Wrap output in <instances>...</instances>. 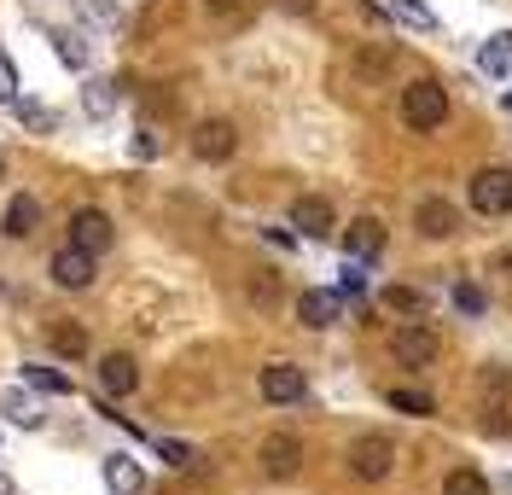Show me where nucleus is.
Segmentation results:
<instances>
[{
  "mask_svg": "<svg viewBox=\"0 0 512 495\" xmlns=\"http://www.w3.org/2000/svg\"><path fill=\"white\" fill-rule=\"evenodd\" d=\"M53 53H59L70 70H88V35L76 30H53Z\"/></svg>",
  "mask_w": 512,
  "mask_h": 495,
  "instance_id": "412c9836",
  "label": "nucleus"
},
{
  "mask_svg": "<svg viewBox=\"0 0 512 495\" xmlns=\"http://www.w3.org/2000/svg\"><path fill=\"white\" fill-rule=\"evenodd\" d=\"M256 391H262V402H303L309 396V379H303V367H291V362H274V367H262V379H256Z\"/></svg>",
  "mask_w": 512,
  "mask_h": 495,
  "instance_id": "423d86ee",
  "label": "nucleus"
},
{
  "mask_svg": "<svg viewBox=\"0 0 512 495\" xmlns=\"http://www.w3.org/2000/svg\"><path fill=\"white\" fill-rule=\"evenodd\" d=\"M210 6H216V12H222V6H233V0H210Z\"/></svg>",
  "mask_w": 512,
  "mask_h": 495,
  "instance_id": "c9c22d12",
  "label": "nucleus"
},
{
  "mask_svg": "<svg viewBox=\"0 0 512 495\" xmlns=\"http://www.w3.org/2000/svg\"><path fill=\"white\" fill-rule=\"evenodd\" d=\"M291 228L303 233V239H332V228H338V216H332V198H291Z\"/></svg>",
  "mask_w": 512,
  "mask_h": 495,
  "instance_id": "0eeeda50",
  "label": "nucleus"
},
{
  "mask_svg": "<svg viewBox=\"0 0 512 495\" xmlns=\"http://www.w3.org/2000/svg\"><path fill=\"white\" fill-rule=\"evenodd\" d=\"M24 391H41V396H70L76 385L64 379L59 367H24Z\"/></svg>",
  "mask_w": 512,
  "mask_h": 495,
  "instance_id": "aec40b11",
  "label": "nucleus"
},
{
  "mask_svg": "<svg viewBox=\"0 0 512 495\" xmlns=\"http://www.w3.org/2000/svg\"><path fill=\"white\" fill-rule=\"evenodd\" d=\"M134 158H158V134H152V129L134 134Z\"/></svg>",
  "mask_w": 512,
  "mask_h": 495,
  "instance_id": "473e14b6",
  "label": "nucleus"
},
{
  "mask_svg": "<svg viewBox=\"0 0 512 495\" xmlns=\"http://www.w3.org/2000/svg\"><path fill=\"white\" fill-rule=\"evenodd\" d=\"M390 466H396V443H390V437H361V443L350 449V472L361 478V484L390 478Z\"/></svg>",
  "mask_w": 512,
  "mask_h": 495,
  "instance_id": "20e7f679",
  "label": "nucleus"
},
{
  "mask_svg": "<svg viewBox=\"0 0 512 495\" xmlns=\"http://www.w3.org/2000/svg\"><path fill=\"white\" fill-rule=\"evenodd\" d=\"M344 251H350L355 263H373V257H384V222H373V216L350 222V228H344Z\"/></svg>",
  "mask_w": 512,
  "mask_h": 495,
  "instance_id": "f8f14e48",
  "label": "nucleus"
},
{
  "mask_svg": "<svg viewBox=\"0 0 512 495\" xmlns=\"http://www.w3.org/2000/svg\"><path fill=\"white\" fill-rule=\"evenodd\" d=\"M390 12H396L408 30H437V12H431L425 0H390Z\"/></svg>",
  "mask_w": 512,
  "mask_h": 495,
  "instance_id": "b1692460",
  "label": "nucleus"
},
{
  "mask_svg": "<svg viewBox=\"0 0 512 495\" xmlns=\"http://www.w3.org/2000/svg\"><path fill=\"white\" fill-rule=\"evenodd\" d=\"M82 12H88L94 30H117V24H123V12H117L111 0H82Z\"/></svg>",
  "mask_w": 512,
  "mask_h": 495,
  "instance_id": "bb28decb",
  "label": "nucleus"
},
{
  "mask_svg": "<svg viewBox=\"0 0 512 495\" xmlns=\"http://www.w3.org/2000/svg\"><path fill=\"white\" fill-rule=\"evenodd\" d=\"M82 111H88V117H111V111H117V82H105V76L82 82Z\"/></svg>",
  "mask_w": 512,
  "mask_h": 495,
  "instance_id": "a211bd4d",
  "label": "nucleus"
},
{
  "mask_svg": "<svg viewBox=\"0 0 512 495\" xmlns=\"http://www.w3.org/2000/svg\"><path fill=\"white\" fill-rule=\"evenodd\" d=\"M0 495H12V484H6V478H0Z\"/></svg>",
  "mask_w": 512,
  "mask_h": 495,
  "instance_id": "e433bc0d",
  "label": "nucleus"
},
{
  "mask_svg": "<svg viewBox=\"0 0 512 495\" xmlns=\"http://www.w3.org/2000/svg\"><path fill=\"white\" fill-rule=\"evenodd\" d=\"M443 117H448V94H443V82L419 76V82H408V88H402V123H408L414 134L443 129Z\"/></svg>",
  "mask_w": 512,
  "mask_h": 495,
  "instance_id": "f257e3e1",
  "label": "nucleus"
},
{
  "mask_svg": "<svg viewBox=\"0 0 512 495\" xmlns=\"http://www.w3.org/2000/svg\"><path fill=\"white\" fill-rule=\"evenodd\" d=\"M379 303L396 309V315H425V292H414V286H384Z\"/></svg>",
  "mask_w": 512,
  "mask_h": 495,
  "instance_id": "5701e85b",
  "label": "nucleus"
},
{
  "mask_svg": "<svg viewBox=\"0 0 512 495\" xmlns=\"http://www.w3.org/2000/svg\"><path fill=\"white\" fill-rule=\"evenodd\" d=\"M99 385H105V396H134V385H140V367H134V356H105L99 362Z\"/></svg>",
  "mask_w": 512,
  "mask_h": 495,
  "instance_id": "dca6fc26",
  "label": "nucleus"
},
{
  "mask_svg": "<svg viewBox=\"0 0 512 495\" xmlns=\"http://www.w3.org/2000/svg\"><path fill=\"white\" fill-rule=\"evenodd\" d=\"M280 6H286V12H309V6H315V0H280Z\"/></svg>",
  "mask_w": 512,
  "mask_h": 495,
  "instance_id": "72a5a7b5",
  "label": "nucleus"
},
{
  "mask_svg": "<svg viewBox=\"0 0 512 495\" xmlns=\"http://www.w3.org/2000/svg\"><path fill=\"white\" fill-rule=\"evenodd\" d=\"M454 309H460V315H483V309H489L483 286H466V280H460V286H454Z\"/></svg>",
  "mask_w": 512,
  "mask_h": 495,
  "instance_id": "c85d7f7f",
  "label": "nucleus"
},
{
  "mask_svg": "<svg viewBox=\"0 0 512 495\" xmlns=\"http://www.w3.org/2000/svg\"><path fill=\"white\" fill-rule=\"evenodd\" d=\"M0 408H6V414H12L18 426H41V408H35V402H30L24 391H6V402H0Z\"/></svg>",
  "mask_w": 512,
  "mask_h": 495,
  "instance_id": "a878e982",
  "label": "nucleus"
},
{
  "mask_svg": "<svg viewBox=\"0 0 512 495\" xmlns=\"http://www.w3.org/2000/svg\"><path fill=\"white\" fill-rule=\"evenodd\" d=\"M443 495H489V478H483L478 466H454L443 478Z\"/></svg>",
  "mask_w": 512,
  "mask_h": 495,
  "instance_id": "4be33fe9",
  "label": "nucleus"
},
{
  "mask_svg": "<svg viewBox=\"0 0 512 495\" xmlns=\"http://www.w3.org/2000/svg\"><path fill=\"white\" fill-rule=\"evenodd\" d=\"M414 228H419V239H454L460 233V210L448 198H419Z\"/></svg>",
  "mask_w": 512,
  "mask_h": 495,
  "instance_id": "9d476101",
  "label": "nucleus"
},
{
  "mask_svg": "<svg viewBox=\"0 0 512 495\" xmlns=\"http://www.w3.org/2000/svg\"><path fill=\"white\" fill-rule=\"evenodd\" d=\"M233 146H239V134H233V123H222V117H210V123L192 129V152H198L204 164H227Z\"/></svg>",
  "mask_w": 512,
  "mask_h": 495,
  "instance_id": "1a4fd4ad",
  "label": "nucleus"
},
{
  "mask_svg": "<svg viewBox=\"0 0 512 495\" xmlns=\"http://www.w3.org/2000/svg\"><path fill=\"white\" fill-rule=\"evenodd\" d=\"M478 70L483 76H495V82H512V30L489 35L478 47Z\"/></svg>",
  "mask_w": 512,
  "mask_h": 495,
  "instance_id": "f3484780",
  "label": "nucleus"
},
{
  "mask_svg": "<svg viewBox=\"0 0 512 495\" xmlns=\"http://www.w3.org/2000/svg\"><path fill=\"white\" fill-rule=\"evenodd\" d=\"M12 105H18V123L24 129H59V117L47 105H35V99H12Z\"/></svg>",
  "mask_w": 512,
  "mask_h": 495,
  "instance_id": "393cba45",
  "label": "nucleus"
},
{
  "mask_svg": "<svg viewBox=\"0 0 512 495\" xmlns=\"http://www.w3.org/2000/svg\"><path fill=\"white\" fill-rule=\"evenodd\" d=\"M47 274H53V286H64V292H88V286H94V251L64 245V251H53Z\"/></svg>",
  "mask_w": 512,
  "mask_h": 495,
  "instance_id": "39448f33",
  "label": "nucleus"
},
{
  "mask_svg": "<svg viewBox=\"0 0 512 495\" xmlns=\"http://www.w3.org/2000/svg\"><path fill=\"white\" fill-rule=\"evenodd\" d=\"M297 466H303V443L286 437V431H274V437L262 443V472H268V478H297Z\"/></svg>",
  "mask_w": 512,
  "mask_h": 495,
  "instance_id": "9b49d317",
  "label": "nucleus"
},
{
  "mask_svg": "<svg viewBox=\"0 0 512 495\" xmlns=\"http://www.w3.org/2000/svg\"><path fill=\"white\" fill-rule=\"evenodd\" d=\"M466 204H472V216H507L512 210V169H501V164L478 169L466 181Z\"/></svg>",
  "mask_w": 512,
  "mask_h": 495,
  "instance_id": "f03ea898",
  "label": "nucleus"
},
{
  "mask_svg": "<svg viewBox=\"0 0 512 495\" xmlns=\"http://www.w3.org/2000/svg\"><path fill=\"white\" fill-rule=\"evenodd\" d=\"M338 297H367V274H361V263H344L338 268Z\"/></svg>",
  "mask_w": 512,
  "mask_h": 495,
  "instance_id": "cd10ccee",
  "label": "nucleus"
},
{
  "mask_svg": "<svg viewBox=\"0 0 512 495\" xmlns=\"http://www.w3.org/2000/svg\"><path fill=\"white\" fill-rule=\"evenodd\" d=\"M111 239H117V228H111V216H105V210H94V204H88V210H76V216H70V245H82V251H111Z\"/></svg>",
  "mask_w": 512,
  "mask_h": 495,
  "instance_id": "6e6552de",
  "label": "nucleus"
},
{
  "mask_svg": "<svg viewBox=\"0 0 512 495\" xmlns=\"http://www.w3.org/2000/svg\"><path fill=\"white\" fill-rule=\"evenodd\" d=\"M47 344H53L59 356H88V332L76 327V321H53V327H47Z\"/></svg>",
  "mask_w": 512,
  "mask_h": 495,
  "instance_id": "6ab92c4d",
  "label": "nucleus"
},
{
  "mask_svg": "<svg viewBox=\"0 0 512 495\" xmlns=\"http://www.w3.org/2000/svg\"><path fill=\"white\" fill-rule=\"evenodd\" d=\"M437 350H443V338H437V327H425V315H414L408 327H396V338H390V356L402 367H431Z\"/></svg>",
  "mask_w": 512,
  "mask_h": 495,
  "instance_id": "7ed1b4c3",
  "label": "nucleus"
},
{
  "mask_svg": "<svg viewBox=\"0 0 512 495\" xmlns=\"http://www.w3.org/2000/svg\"><path fill=\"white\" fill-rule=\"evenodd\" d=\"M390 408H402V414H437V402L425 391H390Z\"/></svg>",
  "mask_w": 512,
  "mask_h": 495,
  "instance_id": "c756f323",
  "label": "nucleus"
},
{
  "mask_svg": "<svg viewBox=\"0 0 512 495\" xmlns=\"http://www.w3.org/2000/svg\"><path fill=\"white\" fill-rule=\"evenodd\" d=\"M158 455H163L169 466H175V472H187V466H198V455H192L187 443H175V437H163V443H158Z\"/></svg>",
  "mask_w": 512,
  "mask_h": 495,
  "instance_id": "7c9ffc66",
  "label": "nucleus"
},
{
  "mask_svg": "<svg viewBox=\"0 0 512 495\" xmlns=\"http://www.w3.org/2000/svg\"><path fill=\"white\" fill-rule=\"evenodd\" d=\"M0 228H6V239H30V233L41 228V198L35 193H12L6 216H0Z\"/></svg>",
  "mask_w": 512,
  "mask_h": 495,
  "instance_id": "4468645a",
  "label": "nucleus"
},
{
  "mask_svg": "<svg viewBox=\"0 0 512 495\" xmlns=\"http://www.w3.org/2000/svg\"><path fill=\"white\" fill-rule=\"evenodd\" d=\"M12 99H18V65L0 53V105H12Z\"/></svg>",
  "mask_w": 512,
  "mask_h": 495,
  "instance_id": "2f4dec72",
  "label": "nucleus"
},
{
  "mask_svg": "<svg viewBox=\"0 0 512 495\" xmlns=\"http://www.w3.org/2000/svg\"><path fill=\"white\" fill-rule=\"evenodd\" d=\"M105 490L111 495H140L146 490V466L134 455H105Z\"/></svg>",
  "mask_w": 512,
  "mask_h": 495,
  "instance_id": "2eb2a0df",
  "label": "nucleus"
},
{
  "mask_svg": "<svg viewBox=\"0 0 512 495\" xmlns=\"http://www.w3.org/2000/svg\"><path fill=\"white\" fill-rule=\"evenodd\" d=\"M501 111H512V88H507V94H501Z\"/></svg>",
  "mask_w": 512,
  "mask_h": 495,
  "instance_id": "f704fd0d",
  "label": "nucleus"
},
{
  "mask_svg": "<svg viewBox=\"0 0 512 495\" xmlns=\"http://www.w3.org/2000/svg\"><path fill=\"white\" fill-rule=\"evenodd\" d=\"M338 315H344V297H338V292H303V297H297V321H303V327L326 332Z\"/></svg>",
  "mask_w": 512,
  "mask_h": 495,
  "instance_id": "ddd939ff",
  "label": "nucleus"
}]
</instances>
